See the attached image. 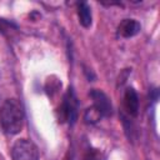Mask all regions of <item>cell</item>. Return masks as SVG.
I'll use <instances>...</instances> for the list:
<instances>
[{"label":"cell","mask_w":160,"mask_h":160,"mask_svg":"<svg viewBox=\"0 0 160 160\" xmlns=\"http://www.w3.org/2000/svg\"><path fill=\"white\" fill-rule=\"evenodd\" d=\"M122 104H124L125 111L130 116H132V118L138 116V114H139V98H138L136 91L132 88H128L125 90Z\"/></svg>","instance_id":"cell-5"},{"label":"cell","mask_w":160,"mask_h":160,"mask_svg":"<svg viewBox=\"0 0 160 160\" xmlns=\"http://www.w3.org/2000/svg\"><path fill=\"white\" fill-rule=\"evenodd\" d=\"M61 114L62 118L70 122H74L78 114V101L75 98V94L71 89H69L66 96L64 98V102L61 105Z\"/></svg>","instance_id":"cell-4"},{"label":"cell","mask_w":160,"mask_h":160,"mask_svg":"<svg viewBox=\"0 0 160 160\" xmlns=\"http://www.w3.org/2000/svg\"><path fill=\"white\" fill-rule=\"evenodd\" d=\"M78 15L79 21L84 28H89L91 25V9L86 2L78 4Z\"/></svg>","instance_id":"cell-7"},{"label":"cell","mask_w":160,"mask_h":160,"mask_svg":"<svg viewBox=\"0 0 160 160\" xmlns=\"http://www.w3.org/2000/svg\"><path fill=\"white\" fill-rule=\"evenodd\" d=\"M0 124L2 130L9 135L21 131L24 125V110L16 99H8L0 109Z\"/></svg>","instance_id":"cell-1"},{"label":"cell","mask_w":160,"mask_h":160,"mask_svg":"<svg viewBox=\"0 0 160 160\" xmlns=\"http://www.w3.org/2000/svg\"><path fill=\"white\" fill-rule=\"evenodd\" d=\"M12 160H39V150L36 145L26 139L16 140L11 149Z\"/></svg>","instance_id":"cell-2"},{"label":"cell","mask_w":160,"mask_h":160,"mask_svg":"<svg viewBox=\"0 0 160 160\" xmlns=\"http://www.w3.org/2000/svg\"><path fill=\"white\" fill-rule=\"evenodd\" d=\"M90 96L94 101V108L101 114V116H109L112 112V106L111 102L109 100V98L105 95V92H102L101 90L98 89H92L90 91Z\"/></svg>","instance_id":"cell-3"},{"label":"cell","mask_w":160,"mask_h":160,"mask_svg":"<svg viewBox=\"0 0 160 160\" xmlns=\"http://www.w3.org/2000/svg\"><path fill=\"white\" fill-rule=\"evenodd\" d=\"M101 118H102L101 114H100L94 106L89 108V109L85 111V115H84V120H85V122H88V124H95V122L99 121Z\"/></svg>","instance_id":"cell-8"},{"label":"cell","mask_w":160,"mask_h":160,"mask_svg":"<svg viewBox=\"0 0 160 160\" xmlns=\"http://www.w3.org/2000/svg\"><path fill=\"white\" fill-rule=\"evenodd\" d=\"M140 30H141V25L135 19H124L118 26V34L124 39L135 36L136 34L140 32Z\"/></svg>","instance_id":"cell-6"}]
</instances>
